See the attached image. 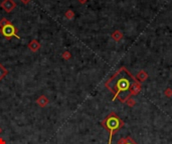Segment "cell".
<instances>
[{
	"label": "cell",
	"instance_id": "3",
	"mask_svg": "<svg viewBox=\"0 0 172 144\" xmlns=\"http://www.w3.org/2000/svg\"><path fill=\"white\" fill-rule=\"evenodd\" d=\"M0 32H1V34L4 37H6L8 39L11 38V37H16V38L20 39V37L17 35V29H16V27L14 26L10 21L7 24L0 27Z\"/></svg>",
	"mask_w": 172,
	"mask_h": 144
},
{
	"label": "cell",
	"instance_id": "13",
	"mask_svg": "<svg viewBox=\"0 0 172 144\" xmlns=\"http://www.w3.org/2000/svg\"><path fill=\"white\" fill-rule=\"evenodd\" d=\"M124 144H137V142H136V141L134 140V139L132 137L128 136V137H126V140H125Z\"/></svg>",
	"mask_w": 172,
	"mask_h": 144
},
{
	"label": "cell",
	"instance_id": "5",
	"mask_svg": "<svg viewBox=\"0 0 172 144\" xmlns=\"http://www.w3.org/2000/svg\"><path fill=\"white\" fill-rule=\"evenodd\" d=\"M28 48H29V50L32 51V52H36V51L41 48V44H39V42L37 41L36 39H33L28 43Z\"/></svg>",
	"mask_w": 172,
	"mask_h": 144
},
{
	"label": "cell",
	"instance_id": "11",
	"mask_svg": "<svg viewBox=\"0 0 172 144\" xmlns=\"http://www.w3.org/2000/svg\"><path fill=\"white\" fill-rule=\"evenodd\" d=\"M65 18H67V19L72 20V18H74V16H75V12L72 10V9H69V10L65 11Z\"/></svg>",
	"mask_w": 172,
	"mask_h": 144
},
{
	"label": "cell",
	"instance_id": "4",
	"mask_svg": "<svg viewBox=\"0 0 172 144\" xmlns=\"http://www.w3.org/2000/svg\"><path fill=\"white\" fill-rule=\"evenodd\" d=\"M0 6L5 12L10 13L16 8V3L14 2V0H3L0 4Z\"/></svg>",
	"mask_w": 172,
	"mask_h": 144
},
{
	"label": "cell",
	"instance_id": "7",
	"mask_svg": "<svg viewBox=\"0 0 172 144\" xmlns=\"http://www.w3.org/2000/svg\"><path fill=\"white\" fill-rule=\"evenodd\" d=\"M141 83L139 81L136 80L135 82L133 83V85H132V88H131V95H137L139 92L141 91Z\"/></svg>",
	"mask_w": 172,
	"mask_h": 144
},
{
	"label": "cell",
	"instance_id": "12",
	"mask_svg": "<svg viewBox=\"0 0 172 144\" xmlns=\"http://www.w3.org/2000/svg\"><path fill=\"white\" fill-rule=\"evenodd\" d=\"M125 103H126V104L128 106H130V107H133V106L136 104V100H135V99H133L132 97H130Z\"/></svg>",
	"mask_w": 172,
	"mask_h": 144
},
{
	"label": "cell",
	"instance_id": "2",
	"mask_svg": "<svg viewBox=\"0 0 172 144\" xmlns=\"http://www.w3.org/2000/svg\"><path fill=\"white\" fill-rule=\"evenodd\" d=\"M103 127L107 131H109L110 136H109V142L108 144H112V139L115 133H117L122 127L124 126V121L121 119L115 112H111L105 119L101 122Z\"/></svg>",
	"mask_w": 172,
	"mask_h": 144
},
{
	"label": "cell",
	"instance_id": "9",
	"mask_svg": "<svg viewBox=\"0 0 172 144\" xmlns=\"http://www.w3.org/2000/svg\"><path fill=\"white\" fill-rule=\"evenodd\" d=\"M111 37H112V39L114 40V41L119 42V41H121L122 38H123V33L120 31V30H115V31L112 33Z\"/></svg>",
	"mask_w": 172,
	"mask_h": 144
},
{
	"label": "cell",
	"instance_id": "19",
	"mask_svg": "<svg viewBox=\"0 0 172 144\" xmlns=\"http://www.w3.org/2000/svg\"><path fill=\"white\" fill-rule=\"evenodd\" d=\"M1 131H2V130H1V129H0V132H1Z\"/></svg>",
	"mask_w": 172,
	"mask_h": 144
},
{
	"label": "cell",
	"instance_id": "17",
	"mask_svg": "<svg viewBox=\"0 0 172 144\" xmlns=\"http://www.w3.org/2000/svg\"><path fill=\"white\" fill-rule=\"evenodd\" d=\"M20 1L22 2L23 4H28L30 1H31V0H20Z\"/></svg>",
	"mask_w": 172,
	"mask_h": 144
},
{
	"label": "cell",
	"instance_id": "16",
	"mask_svg": "<svg viewBox=\"0 0 172 144\" xmlns=\"http://www.w3.org/2000/svg\"><path fill=\"white\" fill-rule=\"evenodd\" d=\"M70 56H72V55H70V53L69 52V51H65V52L63 53V57L65 59H70Z\"/></svg>",
	"mask_w": 172,
	"mask_h": 144
},
{
	"label": "cell",
	"instance_id": "14",
	"mask_svg": "<svg viewBox=\"0 0 172 144\" xmlns=\"http://www.w3.org/2000/svg\"><path fill=\"white\" fill-rule=\"evenodd\" d=\"M164 95H165L166 97H168V98L172 97V89L171 88H166L165 91H164Z\"/></svg>",
	"mask_w": 172,
	"mask_h": 144
},
{
	"label": "cell",
	"instance_id": "1",
	"mask_svg": "<svg viewBox=\"0 0 172 144\" xmlns=\"http://www.w3.org/2000/svg\"><path fill=\"white\" fill-rule=\"evenodd\" d=\"M135 81V76H133L127 68L121 67L109 80H107L105 86L114 95L113 100L118 99L122 103H125L129 98L132 97L131 88Z\"/></svg>",
	"mask_w": 172,
	"mask_h": 144
},
{
	"label": "cell",
	"instance_id": "8",
	"mask_svg": "<svg viewBox=\"0 0 172 144\" xmlns=\"http://www.w3.org/2000/svg\"><path fill=\"white\" fill-rule=\"evenodd\" d=\"M36 103L41 106V107H45V106L48 104V99L46 98V96L41 95V96H39V97L37 98Z\"/></svg>",
	"mask_w": 172,
	"mask_h": 144
},
{
	"label": "cell",
	"instance_id": "6",
	"mask_svg": "<svg viewBox=\"0 0 172 144\" xmlns=\"http://www.w3.org/2000/svg\"><path fill=\"white\" fill-rule=\"evenodd\" d=\"M135 78L137 81H139L141 83V82H144L147 80L148 78V74H147V72L145 71V70H140L138 73H137V75L135 76Z\"/></svg>",
	"mask_w": 172,
	"mask_h": 144
},
{
	"label": "cell",
	"instance_id": "10",
	"mask_svg": "<svg viewBox=\"0 0 172 144\" xmlns=\"http://www.w3.org/2000/svg\"><path fill=\"white\" fill-rule=\"evenodd\" d=\"M7 73H8L7 69H6L5 67H4L3 65L1 64V63H0V81H1V80L6 76Z\"/></svg>",
	"mask_w": 172,
	"mask_h": 144
},
{
	"label": "cell",
	"instance_id": "15",
	"mask_svg": "<svg viewBox=\"0 0 172 144\" xmlns=\"http://www.w3.org/2000/svg\"><path fill=\"white\" fill-rule=\"evenodd\" d=\"M9 22V20H7L6 18H2V19H0V27L3 26V25L7 24V23Z\"/></svg>",
	"mask_w": 172,
	"mask_h": 144
},
{
	"label": "cell",
	"instance_id": "18",
	"mask_svg": "<svg viewBox=\"0 0 172 144\" xmlns=\"http://www.w3.org/2000/svg\"><path fill=\"white\" fill-rule=\"evenodd\" d=\"M87 1H88V0H79V2H80L81 4H85Z\"/></svg>",
	"mask_w": 172,
	"mask_h": 144
}]
</instances>
